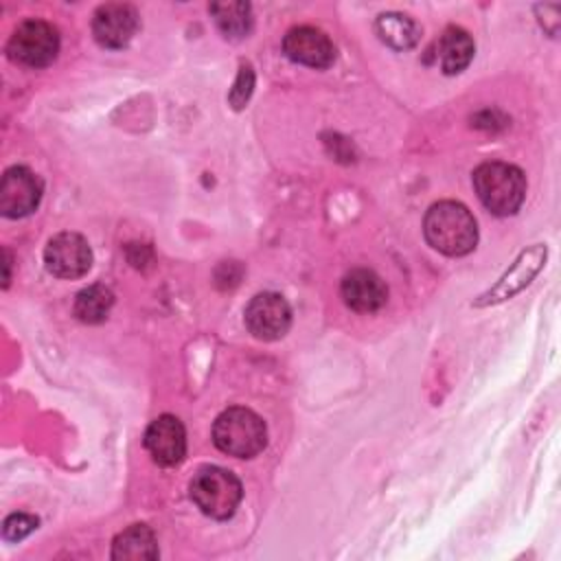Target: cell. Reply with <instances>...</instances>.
I'll return each instance as SVG.
<instances>
[{
    "mask_svg": "<svg viewBox=\"0 0 561 561\" xmlns=\"http://www.w3.org/2000/svg\"><path fill=\"white\" fill-rule=\"evenodd\" d=\"M213 443L228 456L254 458L267 443V430L256 412L234 405L217 416L213 425Z\"/></svg>",
    "mask_w": 561,
    "mask_h": 561,
    "instance_id": "3957f363",
    "label": "cell"
},
{
    "mask_svg": "<svg viewBox=\"0 0 561 561\" xmlns=\"http://www.w3.org/2000/svg\"><path fill=\"white\" fill-rule=\"evenodd\" d=\"M9 267H11V254L9 250H4V285L9 283Z\"/></svg>",
    "mask_w": 561,
    "mask_h": 561,
    "instance_id": "44dd1931",
    "label": "cell"
},
{
    "mask_svg": "<svg viewBox=\"0 0 561 561\" xmlns=\"http://www.w3.org/2000/svg\"><path fill=\"white\" fill-rule=\"evenodd\" d=\"M210 13L219 31L230 39H241L252 28V11L245 2H215L210 4Z\"/></svg>",
    "mask_w": 561,
    "mask_h": 561,
    "instance_id": "ac0fdd59",
    "label": "cell"
},
{
    "mask_svg": "<svg viewBox=\"0 0 561 561\" xmlns=\"http://www.w3.org/2000/svg\"><path fill=\"white\" fill-rule=\"evenodd\" d=\"M285 55L302 66L329 68L335 59V46L329 35L316 26H294L283 39Z\"/></svg>",
    "mask_w": 561,
    "mask_h": 561,
    "instance_id": "7c38bea8",
    "label": "cell"
},
{
    "mask_svg": "<svg viewBox=\"0 0 561 561\" xmlns=\"http://www.w3.org/2000/svg\"><path fill=\"white\" fill-rule=\"evenodd\" d=\"M7 53L15 64L28 68L50 66L59 53V33L44 20H24L13 31Z\"/></svg>",
    "mask_w": 561,
    "mask_h": 561,
    "instance_id": "5b68a950",
    "label": "cell"
},
{
    "mask_svg": "<svg viewBox=\"0 0 561 561\" xmlns=\"http://www.w3.org/2000/svg\"><path fill=\"white\" fill-rule=\"evenodd\" d=\"M473 53L476 46L471 35L460 26H447L436 39L432 57L438 70H443L445 75H458L471 64Z\"/></svg>",
    "mask_w": 561,
    "mask_h": 561,
    "instance_id": "5bb4252c",
    "label": "cell"
},
{
    "mask_svg": "<svg viewBox=\"0 0 561 561\" xmlns=\"http://www.w3.org/2000/svg\"><path fill=\"white\" fill-rule=\"evenodd\" d=\"M156 557H158V541L153 530L147 524H134L114 537L112 559L140 561V559H156Z\"/></svg>",
    "mask_w": 561,
    "mask_h": 561,
    "instance_id": "9a60e30c",
    "label": "cell"
},
{
    "mask_svg": "<svg viewBox=\"0 0 561 561\" xmlns=\"http://www.w3.org/2000/svg\"><path fill=\"white\" fill-rule=\"evenodd\" d=\"M340 294L346 302L357 313H373L381 309L388 300V287L381 280L379 274L366 267L351 270L340 285Z\"/></svg>",
    "mask_w": 561,
    "mask_h": 561,
    "instance_id": "4fadbf2b",
    "label": "cell"
},
{
    "mask_svg": "<svg viewBox=\"0 0 561 561\" xmlns=\"http://www.w3.org/2000/svg\"><path fill=\"white\" fill-rule=\"evenodd\" d=\"M252 88H254V72H252V68L250 66H241V70H239V77H237V81H234V88L230 90V103L237 107V110H241L245 103H248V99H250V94H252Z\"/></svg>",
    "mask_w": 561,
    "mask_h": 561,
    "instance_id": "ffe728a7",
    "label": "cell"
},
{
    "mask_svg": "<svg viewBox=\"0 0 561 561\" xmlns=\"http://www.w3.org/2000/svg\"><path fill=\"white\" fill-rule=\"evenodd\" d=\"M423 234L434 250L447 256H465L478 243L473 215L467 206L451 199L430 206L423 219Z\"/></svg>",
    "mask_w": 561,
    "mask_h": 561,
    "instance_id": "6da1fadb",
    "label": "cell"
},
{
    "mask_svg": "<svg viewBox=\"0 0 561 561\" xmlns=\"http://www.w3.org/2000/svg\"><path fill=\"white\" fill-rule=\"evenodd\" d=\"M243 320L248 331L263 342H274L289 331L291 309L289 302L274 291L256 294L243 311Z\"/></svg>",
    "mask_w": 561,
    "mask_h": 561,
    "instance_id": "8992f818",
    "label": "cell"
},
{
    "mask_svg": "<svg viewBox=\"0 0 561 561\" xmlns=\"http://www.w3.org/2000/svg\"><path fill=\"white\" fill-rule=\"evenodd\" d=\"M114 305V294L105 285H90L81 289L75 298V316L85 324H99L110 316Z\"/></svg>",
    "mask_w": 561,
    "mask_h": 561,
    "instance_id": "e0dca14e",
    "label": "cell"
},
{
    "mask_svg": "<svg viewBox=\"0 0 561 561\" xmlns=\"http://www.w3.org/2000/svg\"><path fill=\"white\" fill-rule=\"evenodd\" d=\"M138 13L131 4L107 2L94 11L92 35L103 48H123L138 31Z\"/></svg>",
    "mask_w": 561,
    "mask_h": 561,
    "instance_id": "8fae6325",
    "label": "cell"
},
{
    "mask_svg": "<svg viewBox=\"0 0 561 561\" xmlns=\"http://www.w3.org/2000/svg\"><path fill=\"white\" fill-rule=\"evenodd\" d=\"M44 193V184L37 173L26 167H11L0 180V213L18 219L31 215Z\"/></svg>",
    "mask_w": 561,
    "mask_h": 561,
    "instance_id": "52a82bcc",
    "label": "cell"
},
{
    "mask_svg": "<svg viewBox=\"0 0 561 561\" xmlns=\"http://www.w3.org/2000/svg\"><path fill=\"white\" fill-rule=\"evenodd\" d=\"M145 447L156 465L175 467L186 456V432L178 416L160 414L145 430Z\"/></svg>",
    "mask_w": 561,
    "mask_h": 561,
    "instance_id": "30bf717a",
    "label": "cell"
},
{
    "mask_svg": "<svg viewBox=\"0 0 561 561\" xmlns=\"http://www.w3.org/2000/svg\"><path fill=\"white\" fill-rule=\"evenodd\" d=\"M473 188L486 210L497 217H508L524 204L526 178L515 164L491 160L473 171Z\"/></svg>",
    "mask_w": 561,
    "mask_h": 561,
    "instance_id": "7a4b0ae2",
    "label": "cell"
},
{
    "mask_svg": "<svg viewBox=\"0 0 561 561\" xmlns=\"http://www.w3.org/2000/svg\"><path fill=\"white\" fill-rule=\"evenodd\" d=\"M375 31L379 35V39L390 46L392 50H410L416 46L419 37H421V28L419 24L403 13L390 11V13H381L375 22Z\"/></svg>",
    "mask_w": 561,
    "mask_h": 561,
    "instance_id": "2e32d148",
    "label": "cell"
},
{
    "mask_svg": "<svg viewBox=\"0 0 561 561\" xmlns=\"http://www.w3.org/2000/svg\"><path fill=\"white\" fill-rule=\"evenodd\" d=\"M546 261V245L535 243L528 250H524L515 263L504 272V276L482 296H478L476 307H486V305H497L504 302L508 298H513L515 294H519L543 267Z\"/></svg>",
    "mask_w": 561,
    "mask_h": 561,
    "instance_id": "9c48e42d",
    "label": "cell"
},
{
    "mask_svg": "<svg viewBox=\"0 0 561 561\" xmlns=\"http://www.w3.org/2000/svg\"><path fill=\"white\" fill-rule=\"evenodd\" d=\"M46 270L57 278H81L92 265V250L77 232L55 234L44 250Z\"/></svg>",
    "mask_w": 561,
    "mask_h": 561,
    "instance_id": "ba28073f",
    "label": "cell"
},
{
    "mask_svg": "<svg viewBox=\"0 0 561 561\" xmlns=\"http://www.w3.org/2000/svg\"><path fill=\"white\" fill-rule=\"evenodd\" d=\"M37 517L35 515H28V513H13L4 519L2 524V537L7 541H20L24 539L26 535H31L35 528H37Z\"/></svg>",
    "mask_w": 561,
    "mask_h": 561,
    "instance_id": "d6986e66",
    "label": "cell"
},
{
    "mask_svg": "<svg viewBox=\"0 0 561 561\" xmlns=\"http://www.w3.org/2000/svg\"><path fill=\"white\" fill-rule=\"evenodd\" d=\"M188 493H191V500L195 502V506L213 517V519H228L234 515L239 502H241V495H243V489H241V482L239 478L224 469V467H215V465H208V467H202L195 471L191 484H188Z\"/></svg>",
    "mask_w": 561,
    "mask_h": 561,
    "instance_id": "277c9868",
    "label": "cell"
}]
</instances>
